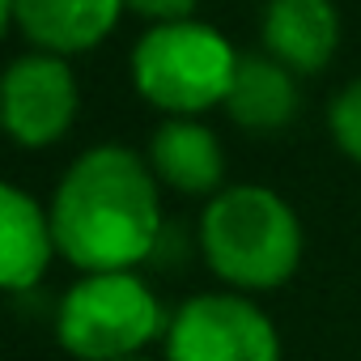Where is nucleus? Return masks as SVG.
<instances>
[{"label":"nucleus","mask_w":361,"mask_h":361,"mask_svg":"<svg viewBox=\"0 0 361 361\" xmlns=\"http://www.w3.org/2000/svg\"><path fill=\"white\" fill-rule=\"evenodd\" d=\"M149 170L161 188H170L178 196L213 200L226 178V153H221V140L213 136V128H204L200 119H188V115H174L149 140Z\"/></svg>","instance_id":"0eeeda50"},{"label":"nucleus","mask_w":361,"mask_h":361,"mask_svg":"<svg viewBox=\"0 0 361 361\" xmlns=\"http://www.w3.org/2000/svg\"><path fill=\"white\" fill-rule=\"evenodd\" d=\"M161 183L149 170V157L123 145L85 149L56 183L47 204L60 259L81 276L90 272H136L157 255L161 221Z\"/></svg>","instance_id":"f257e3e1"},{"label":"nucleus","mask_w":361,"mask_h":361,"mask_svg":"<svg viewBox=\"0 0 361 361\" xmlns=\"http://www.w3.org/2000/svg\"><path fill=\"white\" fill-rule=\"evenodd\" d=\"M77 115V77L68 60L51 51L18 56L0 81V119L5 132L26 149L56 145Z\"/></svg>","instance_id":"423d86ee"},{"label":"nucleus","mask_w":361,"mask_h":361,"mask_svg":"<svg viewBox=\"0 0 361 361\" xmlns=\"http://www.w3.org/2000/svg\"><path fill=\"white\" fill-rule=\"evenodd\" d=\"M123 5L145 13V18H153V26H157V22H188L192 9H196V0H123Z\"/></svg>","instance_id":"ddd939ff"},{"label":"nucleus","mask_w":361,"mask_h":361,"mask_svg":"<svg viewBox=\"0 0 361 361\" xmlns=\"http://www.w3.org/2000/svg\"><path fill=\"white\" fill-rule=\"evenodd\" d=\"M238 68V51L204 22H157L132 47V81L157 111L196 119L221 106Z\"/></svg>","instance_id":"20e7f679"},{"label":"nucleus","mask_w":361,"mask_h":361,"mask_svg":"<svg viewBox=\"0 0 361 361\" xmlns=\"http://www.w3.org/2000/svg\"><path fill=\"white\" fill-rule=\"evenodd\" d=\"M60 255L51 213L18 183L0 188V285L9 293H30L51 259Z\"/></svg>","instance_id":"6e6552de"},{"label":"nucleus","mask_w":361,"mask_h":361,"mask_svg":"<svg viewBox=\"0 0 361 361\" xmlns=\"http://www.w3.org/2000/svg\"><path fill=\"white\" fill-rule=\"evenodd\" d=\"M166 361H281V331L247 293H196L170 314Z\"/></svg>","instance_id":"39448f33"},{"label":"nucleus","mask_w":361,"mask_h":361,"mask_svg":"<svg viewBox=\"0 0 361 361\" xmlns=\"http://www.w3.org/2000/svg\"><path fill=\"white\" fill-rule=\"evenodd\" d=\"M123 9V0H5L18 30L51 56L90 51L102 43Z\"/></svg>","instance_id":"1a4fd4ad"},{"label":"nucleus","mask_w":361,"mask_h":361,"mask_svg":"<svg viewBox=\"0 0 361 361\" xmlns=\"http://www.w3.org/2000/svg\"><path fill=\"white\" fill-rule=\"evenodd\" d=\"M170 314L136 272H90L56 306V340L77 361H128L166 340Z\"/></svg>","instance_id":"7ed1b4c3"},{"label":"nucleus","mask_w":361,"mask_h":361,"mask_svg":"<svg viewBox=\"0 0 361 361\" xmlns=\"http://www.w3.org/2000/svg\"><path fill=\"white\" fill-rule=\"evenodd\" d=\"M200 251L226 289L268 293L281 289L302 264V221L272 188L234 183L204 204Z\"/></svg>","instance_id":"f03ea898"},{"label":"nucleus","mask_w":361,"mask_h":361,"mask_svg":"<svg viewBox=\"0 0 361 361\" xmlns=\"http://www.w3.org/2000/svg\"><path fill=\"white\" fill-rule=\"evenodd\" d=\"M226 115L243 128V132H281L293 123L298 115V85H293V68H285L276 56L268 51H243L230 94H226Z\"/></svg>","instance_id":"9b49d317"},{"label":"nucleus","mask_w":361,"mask_h":361,"mask_svg":"<svg viewBox=\"0 0 361 361\" xmlns=\"http://www.w3.org/2000/svg\"><path fill=\"white\" fill-rule=\"evenodd\" d=\"M128 361H166V357H149V353H140V357H128Z\"/></svg>","instance_id":"4468645a"},{"label":"nucleus","mask_w":361,"mask_h":361,"mask_svg":"<svg viewBox=\"0 0 361 361\" xmlns=\"http://www.w3.org/2000/svg\"><path fill=\"white\" fill-rule=\"evenodd\" d=\"M327 128H331V140L361 166V77L348 81L331 106H327Z\"/></svg>","instance_id":"f8f14e48"},{"label":"nucleus","mask_w":361,"mask_h":361,"mask_svg":"<svg viewBox=\"0 0 361 361\" xmlns=\"http://www.w3.org/2000/svg\"><path fill=\"white\" fill-rule=\"evenodd\" d=\"M259 35L264 51L285 68L319 73L340 43V18L331 0H268Z\"/></svg>","instance_id":"9d476101"}]
</instances>
